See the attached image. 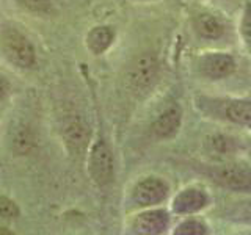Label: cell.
Instances as JSON below:
<instances>
[{
  "label": "cell",
  "instance_id": "obj_1",
  "mask_svg": "<svg viewBox=\"0 0 251 235\" xmlns=\"http://www.w3.org/2000/svg\"><path fill=\"white\" fill-rule=\"evenodd\" d=\"M195 107L210 119L251 129V100L248 99L198 96Z\"/></svg>",
  "mask_w": 251,
  "mask_h": 235
},
{
  "label": "cell",
  "instance_id": "obj_2",
  "mask_svg": "<svg viewBox=\"0 0 251 235\" xmlns=\"http://www.w3.org/2000/svg\"><path fill=\"white\" fill-rule=\"evenodd\" d=\"M200 171L212 182L234 193L251 191V169L240 163L202 164Z\"/></svg>",
  "mask_w": 251,
  "mask_h": 235
},
{
  "label": "cell",
  "instance_id": "obj_3",
  "mask_svg": "<svg viewBox=\"0 0 251 235\" xmlns=\"http://www.w3.org/2000/svg\"><path fill=\"white\" fill-rule=\"evenodd\" d=\"M0 49L3 57L18 68H30L35 63V49L19 30L6 27L0 33Z\"/></svg>",
  "mask_w": 251,
  "mask_h": 235
},
{
  "label": "cell",
  "instance_id": "obj_4",
  "mask_svg": "<svg viewBox=\"0 0 251 235\" xmlns=\"http://www.w3.org/2000/svg\"><path fill=\"white\" fill-rule=\"evenodd\" d=\"M237 69V61L227 52H209L198 58V70L209 80H225Z\"/></svg>",
  "mask_w": 251,
  "mask_h": 235
},
{
  "label": "cell",
  "instance_id": "obj_5",
  "mask_svg": "<svg viewBox=\"0 0 251 235\" xmlns=\"http://www.w3.org/2000/svg\"><path fill=\"white\" fill-rule=\"evenodd\" d=\"M159 75V61L151 53L140 55L129 69V82L133 90L148 91Z\"/></svg>",
  "mask_w": 251,
  "mask_h": 235
},
{
  "label": "cell",
  "instance_id": "obj_6",
  "mask_svg": "<svg viewBox=\"0 0 251 235\" xmlns=\"http://www.w3.org/2000/svg\"><path fill=\"white\" fill-rule=\"evenodd\" d=\"M90 174L94 182L99 185H105L113 176V157L112 151L104 140H99L94 144L90 155Z\"/></svg>",
  "mask_w": 251,
  "mask_h": 235
},
{
  "label": "cell",
  "instance_id": "obj_7",
  "mask_svg": "<svg viewBox=\"0 0 251 235\" xmlns=\"http://www.w3.org/2000/svg\"><path fill=\"white\" fill-rule=\"evenodd\" d=\"M170 188L167 182L159 177H148L133 188V201L140 207H151L167 199Z\"/></svg>",
  "mask_w": 251,
  "mask_h": 235
},
{
  "label": "cell",
  "instance_id": "obj_8",
  "mask_svg": "<svg viewBox=\"0 0 251 235\" xmlns=\"http://www.w3.org/2000/svg\"><path fill=\"white\" fill-rule=\"evenodd\" d=\"M210 204V196L202 188L190 187L179 191L173 199V210L179 215H193L204 210Z\"/></svg>",
  "mask_w": 251,
  "mask_h": 235
},
{
  "label": "cell",
  "instance_id": "obj_9",
  "mask_svg": "<svg viewBox=\"0 0 251 235\" xmlns=\"http://www.w3.org/2000/svg\"><path fill=\"white\" fill-rule=\"evenodd\" d=\"M63 138H65L69 152H73L74 155H80L88 146L90 129L80 118H73V119L66 122L65 129H63Z\"/></svg>",
  "mask_w": 251,
  "mask_h": 235
},
{
  "label": "cell",
  "instance_id": "obj_10",
  "mask_svg": "<svg viewBox=\"0 0 251 235\" xmlns=\"http://www.w3.org/2000/svg\"><path fill=\"white\" fill-rule=\"evenodd\" d=\"M170 226V216L165 210L155 209V210H146L140 213L135 221H133V231L137 234H163Z\"/></svg>",
  "mask_w": 251,
  "mask_h": 235
},
{
  "label": "cell",
  "instance_id": "obj_11",
  "mask_svg": "<svg viewBox=\"0 0 251 235\" xmlns=\"http://www.w3.org/2000/svg\"><path fill=\"white\" fill-rule=\"evenodd\" d=\"M182 122V112L177 105H170L159 115L152 124V133L160 140L173 138L180 129Z\"/></svg>",
  "mask_w": 251,
  "mask_h": 235
},
{
  "label": "cell",
  "instance_id": "obj_12",
  "mask_svg": "<svg viewBox=\"0 0 251 235\" xmlns=\"http://www.w3.org/2000/svg\"><path fill=\"white\" fill-rule=\"evenodd\" d=\"M193 28L200 38L207 41H218L226 35V24L214 13H201L193 21Z\"/></svg>",
  "mask_w": 251,
  "mask_h": 235
},
{
  "label": "cell",
  "instance_id": "obj_13",
  "mask_svg": "<svg viewBox=\"0 0 251 235\" xmlns=\"http://www.w3.org/2000/svg\"><path fill=\"white\" fill-rule=\"evenodd\" d=\"M206 146L209 149V152L217 154V155H229L234 154L235 151H239V140L234 138L231 135H225V133H215L210 135L206 140Z\"/></svg>",
  "mask_w": 251,
  "mask_h": 235
},
{
  "label": "cell",
  "instance_id": "obj_14",
  "mask_svg": "<svg viewBox=\"0 0 251 235\" xmlns=\"http://www.w3.org/2000/svg\"><path fill=\"white\" fill-rule=\"evenodd\" d=\"M113 30L108 28V27H96L93 28L90 33H88V38H86V43H88V47L93 53H102L105 52L110 44L113 41Z\"/></svg>",
  "mask_w": 251,
  "mask_h": 235
},
{
  "label": "cell",
  "instance_id": "obj_15",
  "mask_svg": "<svg viewBox=\"0 0 251 235\" xmlns=\"http://www.w3.org/2000/svg\"><path fill=\"white\" fill-rule=\"evenodd\" d=\"M239 33H240L243 46H245L248 55L251 57V0H247V2L243 3Z\"/></svg>",
  "mask_w": 251,
  "mask_h": 235
},
{
  "label": "cell",
  "instance_id": "obj_16",
  "mask_svg": "<svg viewBox=\"0 0 251 235\" xmlns=\"http://www.w3.org/2000/svg\"><path fill=\"white\" fill-rule=\"evenodd\" d=\"M35 144V138L28 129H19L13 137V149L16 154H28Z\"/></svg>",
  "mask_w": 251,
  "mask_h": 235
},
{
  "label": "cell",
  "instance_id": "obj_17",
  "mask_svg": "<svg viewBox=\"0 0 251 235\" xmlns=\"http://www.w3.org/2000/svg\"><path fill=\"white\" fill-rule=\"evenodd\" d=\"M207 226L204 224L200 219H185V221L180 223L176 229L175 234L176 235H204L207 234Z\"/></svg>",
  "mask_w": 251,
  "mask_h": 235
},
{
  "label": "cell",
  "instance_id": "obj_18",
  "mask_svg": "<svg viewBox=\"0 0 251 235\" xmlns=\"http://www.w3.org/2000/svg\"><path fill=\"white\" fill-rule=\"evenodd\" d=\"M18 215H19V207L11 199L5 198V196H0V218L10 219V218H16Z\"/></svg>",
  "mask_w": 251,
  "mask_h": 235
},
{
  "label": "cell",
  "instance_id": "obj_19",
  "mask_svg": "<svg viewBox=\"0 0 251 235\" xmlns=\"http://www.w3.org/2000/svg\"><path fill=\"white\" fill-rule=\"evenodd\" d=\"M18 3L31 13H46L50 8V0H18Z\"/></svg>",
  "mask_w": 251,
  "mask_h": 235
},
{
  "label": "cell",
  "instance_id": "obj_20",
  "mask_svg": "<svg viewBox=\"0 0 251 235\" xmlns=\"http://www.w3.org/2000/svg\"><path fill=\"white\" fill-rule=\"evenodd\" d=\"M6 91H8V83L5 82L3 77H0V102L6 96Z\"/></svg>",
  "mask_w": 251,
  "mask_h": 235
}]
</instances>
